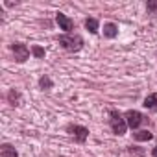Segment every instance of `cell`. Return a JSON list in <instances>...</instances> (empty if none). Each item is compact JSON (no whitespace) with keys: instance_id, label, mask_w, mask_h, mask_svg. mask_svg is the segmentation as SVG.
<instances>
[{"instance_id":"cell-1","label":"cell","mask_w":157,"mask_h":157,"mask_svg":"<svg viewBox=\"0 0 157 157\" xmlns=\"http://www.w3.org/2000/svg\"><path fill=\"white\" fill-rule=\"evenodd\" d=\"M109 124H111V129L115 135H124L126 129H128V124H126V118L117 111V109H111L109 111Z\"/></svg>"},{"instance_id":"cell-6","label":"cell","mask_w":157,"mask_h":157,"mask_svg":"<svg viewBox=\"0 0 157 157\" xmlns=\"http://www.w3.org/2000/svg\"><path fill=\"white\" fill-rule=\"evenodd\" d=\"M56 21H57L59 28L70 35V32H72V28H74V22H72V21H70L67 15H63V13H57V15H56Z\"/></svg>"},{"instance_id":"cell-16","label":"cell","mask_w":157,"mask_h":157,"mask_svg":"<svg viewBox=\"0 0 157 157\" xmlns=\"http://www.w3.org/2000/svg\"><path fill=\"white\" fill-rule=\"evenodd\" d=\"M151 155H153V157H157V146H155V148L151 150Z\"/></svg>"},{"instance_id":"cell-14","label":"cell","mask_w":157,"mask_h":157,"mask_svg":"<svg viewBox=\"0 0 157 157\" xmlns=\"http://www.w3.org/2000/svg\"><path fill=\"white\" fill-rule=\"evenodd\" d=\"M10 100H11V102H13V105H17V104H15V102H17V100H19V93H15V91H11V93H10Z\"/></svg>"},{"instance_id":"cell-7","label":"cell","mask_w":157,"mask_h":157,"mask_svg":"<svg viewBox=\"0 0 157 157\" xmlns=\"http://www.w3.org/2000/svg\"><path fill=\"white\" fill-rule=\"evenodd\" d=\"M117 35H118V28H117V24H113V22L104 24V37H107V39H115Z\"/></svg>"},{"instance_id":"cell-13","label":"cell","mask_w":157,"mask_h":157,"mask_svg":"<svg viewBox=\"0 0 157 157\" xmlns=\"http://www.w3.org/2000/svg\"><path fill=\"white\" fill-rule=\"evenodd\" d=\"M32 54L37 57V59H41V57H44V48H41V46H32Z\"/></svg>"},{"instance_id":"cell-2","label":"cell","mask_w":157,"mask_h":157,"mask_svg":"<svg viewBox=\"0 0 157 157\" xmlns=\"http://www.w3.org/2000/svg\"><path fill=\"white\" fill-rule=\"evenodd\" d=\"M59 44L65 50H68V52H78L83 46V39L80 35H61L59 37Z\"/></svg>"},{"instance_id":"cell-5","label":"cell","mask_w":157,"mask_h":157,"mask_svg":"<svg viewBox=\"0 0 157 157\" xmlns=\"http://www.w3.org/2000/svg\"><path fill=\"white\" fill-rule=\"evenodd\" d=\"M67 131H68L70 135H74V139H76L78 142H85L87 137H89V129L83 128V126H68Z\"/></svg>"},{"instance_id":"cell-3","label":"cell","mask_w":157,"mask_h":157,"mask_svg":"<svg viewBox=\"0 0 157 157\" xmlns=\"http://www.w3.org/2000/svg\"><path fill=\"white\" fill-rule=\"evenodd\" d=\"M11 52L15 54V61H19V63H24V61L30 57V50H28V46L22 44V43H13V44H11Z\"/></svg>"},{"instance_id":"cell-10","label":"cell","mask_w":157,"mask_h":157,"mask_svg":"<svg viewBox=\"0 0 157 157\" xmlns=\"http://www.w3.org/2000/svg\"><path fill=\"white\" fill-rule=\"evenodd\" d=\"M151 133L148 131V129H142V131H137V133H133V139L135 140H151Z\"/></svg>"},{"instance_id":"cell-12","label":"cell","mask_w":157,"mask_h":157,"mask_svg":"<svg viewBox=\"0 0 157 157\" xmlns=\"http://www.w3.org/2000/svg\"><path fill=\"white\" fill-rule=\"evenodd\" d=\"M39 85L43 87V89H52V80L48 76H43L41 80H39Z\"/></svg>"},{"instance_id":"cell-8","label":"cell","mask_w":157,"mask_h":157,"mask_svg":"<svg viewBox=\"0 0 157 157\" xmlns=\"http://www.w3.org/2000/svg\"><path fill=\"white\" fill-rule=\"evenodd\" d=\"M0 155H2V157H19L17 150L11 144H2V148H0Z\"/></svg>"},{"instance_id":"cell-4","label":"cell","mask_w":157,"mask_h":157,"mask_svg":"<svg viewBox=\"0 0 157 157\" xmlns=\"http://www.w3.org/2000/svg\"><path fill=\"white\" fill-rule=\"evenodd\" d=\"M124 118H126V124H128V128H131V129H137L142 122H144V117L139 113V111H135V109H131V111H128L126 115H124Z\"/></svg>"},{"instance_id":"cell-9","label":"cell","mask_w":157,"mask_h":157,"mask_svg":"<svg viewBox=\"0 0 157 157\" xmlns=\"http://www.w3.org/2000/svg\"><path fill=\"white\" fill-rule=\"evenodd\" d=\"M146 109H151V107H155L157 105V93H151V94H148L146 98H144V104H142Z\"/></svg>"},{"instance_id":"cell-15","label":"cell","mask_w":157,"mask_h":157,"mask_svg":"<svg viewBox=\"0 0 157 157\" xmlns=\"http://www.w3.org/2000/svg\"><path fill=\"white\" fill-rule=\"evenodd\" d=\"M148 10L150 11H155L157 10V2H148Z\"/></svg>"},{"instance_id":"cell-11","label":"cell","mask_w":157,"mask_h":157,"mask_svg":"<svg viewBox=\"0 0 157 157\" xmlns=\"http://www.w3.org/2000/svg\"><path fill=\"white\" fill-rule=\"evenodd\" d=\"M85 28H87L91 33H98V21H96V19H87V21H85Z\"/></svg>"}]
</instances>
